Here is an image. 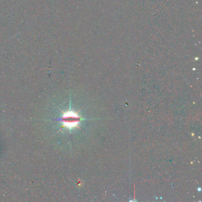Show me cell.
<instances>
[{"instance_id":"obj_1","label":"cell","mask_w":202,"mask_h":202,"mask_svg":"<svg viewBox=\"0 0 202 202\" xmlns=\"http://www.w3.org/2000/svg\"><path fill=\"white\" fill-rule=\"evenodd\" d=\"M63 127L72 129L77 127L80 122L81 118L78 115L77 113L69 110L65 112H63L62 116L59 119Z\"/></svg>"}]
</instances>
